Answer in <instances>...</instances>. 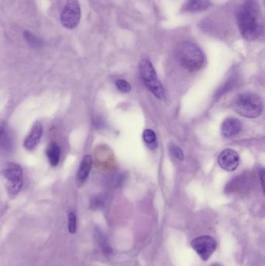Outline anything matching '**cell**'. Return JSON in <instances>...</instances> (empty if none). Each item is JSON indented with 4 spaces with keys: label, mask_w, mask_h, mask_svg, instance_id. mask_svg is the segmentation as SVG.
Masks as SVG:
<instances>
[{
    "label": "cell",
    "mask_w": 265,
    "mask_h": 266,
    "mask_svg": "<svg viewBox=\"0 0 265 266\" xmlns=\"http://www.w3.org/2000/svg\"><path fill=\"white\" fill-rule=\"evenodd\" d=\"M238 26L242 36L247 41H254L262 31L261 15L255 0H246L237 14Z\"/></svg>",
    "instance_id": "cell-1"
},
{
    "label": "cell",
    "mask_w": 265,
    "mask_h": 266,
    "mask_svg": "<svg viewBox=\"0 0 265 266\" xmlns=\"http://www.w3.org/2000/svg\"><path fill=\"white\" fill-rule=\"evenodd\" d=\"M176 57L181 65L192 72L202 69L205 63V55L202 50L192 42L180 44L176 49Z\"/></svg>",
    "instance_id": "cell-2"
},
{
    "label": "cell",
    "mask_w": 265,
    "mask_h": 266,
    "mask_svg": "<svg viewBox=\"0 0 265 266\" xmlns=\"http://www.w3.org/2000/svg\"><path fill=\"white\" fill-rule=\"evenodd\" d=\"M233 109L243 117L255 119L263 112V102L260 97L254 94H240L234 100Z\"/></svg>",
    "instance_id": "cell-3"
},
{
    "label": "cell",
    "mask_w": 265,
    "mask_h": 266,
    "mask_svg": "<svg viewBox=\"0 0 265 266\" xmlns=\"http://www.w3.org/2000/svg\"><path fill=\"white\" fill-rule=\"evenodd\" d=\"M139 73L141 79L151 93L161 101L165 99V91L158 79L156 70L152 62L147 58H142L139 62Z\"/></svg>",
    "instance_id": "cell-4"
},
{
    "label": "cell",
    "mask_w": 265,
    "mask_h": 266,
    "mask_svg": "<svg viewBox=\"0 0 265 266\" xmlns=\"http://www.w3.org/2000/svg\"><path fill=\"white\" fill-rule=\"evenodd\" d=\"M3 174L7 181V190L11 196L20 193L23 186V169L19 164L13 162L6 163Z\"/></svg>",
    "instance_id": "cell-5"
},
{
    "label": "cell",
    "mask_w": 265,
    "mask_h": 266,
    "mask_svg": "<svg viewBox=\"0 0 265 266\" xmlns=\"http://www.w3.org/2000/svg\"><path fill=\"white\" fill-rule=\"evenodd\" d=\"M80 18V6L78 0H67L60 17L62 26L66 29H74L78 26Z\"/></svg>",
    "instance_id": "cell-6"
},
{
    "label": "cell",
    "mask_w": 265,
    "mask_h": 266,
    "mask_svg": "<svg viewBox=\"0 0 265 266\" xmlns=\"http://www.w3.org/2000/svg\"><path fill=\"white\" fill-rule=\"evenodd\" d=\"M191 245L197 254L200 256L203 261H206L210 258L217 247V242L213 237L205 235L193 239Z\"/></svg>",
    "instance_id": "cell-7"
},
{
    "label": "cell",
    "mask_w": 265,
    "mask_h": 266,
    "mask_svg": "<svg viewBox=\"0 0 265 266\" xmlns=\"http://www.w3.org/2000/svg\"><path fill=\"white\" fill-rule=\"evenodd\" d=\"M218 163L221 168L226 171H233L239 164V156L235 150L226 149L219 154Z\"/></svg>",
    "instance_id": "cell-8"
},
{
    "label": "cell",
    "mask_w": 265,
    "mask_h": 266,
    "mask_svg": "<svg viewBox=\"0 0 265 266\" xmlns=\"http://www.w3.org/2000/svg\"><path fill=\"white\" fill-rule=\"evenodd\" d=\"M42 132L43 127L41 122H35L28 133V136L24 139V147L29 151L35 149L41 140Z\"/></svg>",
    "instance_id": "cell-9"
},
{
    "label": "cell",
    "mask_w": 265,
    "mask_h": 266,
    "mask_svg": "<svg viewBox=\"0 0 265 266\" xmlns=\"http://www.w3.org/2000/svg\"><path fill=\"white\" fill-rule=\"evenodd\" d=\"M242 130V123L238 119L230 118L225 120L221 127L222 136L226 138L233 137Z\"/></svg>",
    "instance_id": "cell-10"
},
{
    "label": "cell",
    "mask_w": 265,
    "mask_h": 266,
    "mask_svg": "<svg viewBox=\"0 0 265 266\" xmlns=\"http://www.w3.org/2000/svg\"><path fill=\"white\" fill-rule=\"evenodd\" d=\"M91 167H92V157L90 155H85L82 158L79 170L77 172V182L79 185L83 184L88 179Z\"/></svg>",
    "instance_id": "cell-11"
},
{
    "label": "cell",
    "mask_w": 265,
    "mask_h": 266,
    "mask_svg": "<svg viewBox=\"0 0 265 266\" xmlns=\"http://www.w3.org/2000/svg\"><path fill=\"white\" fill-rule=\"evenodd\" d=\"M0 143L1 148L5 152H11L13 148V139L7 126L4 123L1 124L0 128Z\"/></svg>",
    "instance_id": "cell-12"
},
{
    "label": "cell",
    "mask_w": 265,
    "mask_h": 266,
    "mask_svg": "<svg viewBox=\"0 0 265 266\" xmlns=\"http://www.w3.org/2000/svg\"><path fill=\"white\" fill-rule=\"evenodd\" d=\"M209 6L208 0H188L184 10L188 12H201L207 10Z\"/></svg>",
    "instance_id": "cell-13"
},
{
    "label": "cell",
    "mask_w": 265,
    "mask_h": 266,
    "mask_svg": "<svg viewBox=\"0 0 265 266\" xmlns=\"http://www.w3.org/2000/svg\"><path fill=\"white\" fill-rule=\"evenodd\" d=\"M47 157L50 164L55 167L59 163L60 155H61V149L57 143H51L48 146L46 150Z\"/></svg>",
    "instance_id": "cell-14"
},
{
    "label": "cell",
    "mask_w": 265,
    "mask_h": 266,
    "mask_svg": "<svg viewBox=\"0 0 265 266\" xmlns=\"http://www.w3.org/2000/svg\"><path fill=\"white\" fill-rule=\"evenodd\" d=\"M95 238H96L98 244L101 247L103 253L105 255H111L113 253V250H112L111 246H110L108 238H107L105 234L101 230H97L95 231Z\"/></svg>",
    "instance_id": "cell-15"
},
{
    "label": "cell",
    "mask_w": 265,
    "mask_h": 266,
    "mask_svg": "<svg viewBox=\"0 0 265 266\" xmlns=\"http://www.w3.org/2000/svg\"><path fill=\"white\" fill-rule=\"evenodd\" d=\"M144 141L147 143L149 147L154 149L156 147V135L152 129H145L142 135Z\"/></svg>",
    "instance_id": "cell-16"
},
{
    "label": "cell",
    "mask_w": 265,
    "mask_h": 266,
    "mask_svg": "<svg viewBox=\"0 0 265 266\" xmlns=\"http://www.w3.org/2000/svg\"><path fill=\"white\" fill-rule=\"evenodd\" d=\"M68 229L69 233L72 234H75L77 230L76 215L74 212H69L68 214Z\"/></svg>",
    "instance_id": "cell-17"
},
{
    "label": "cell",
    "mask_w": 265,
    "mask_h": 266,
    "mask_svg": "<svg viewBox=\"0 0 265 266\" xmlns=\"http://www.w3.org/2000/svg\"><path fill=\"white\" fill-rule=\"evenodd\" d=\"M117 89L122 93H129L132 91V86L125 79H118L115 82Z\"/></svg>",
    "instance_id": "cell-18"
},
{
    "label": "cell",
    "mask_w": 265,
    "mask_h": 266,
    "mask_svg": "<svg viewBox=\"0 0 265 266\" xmlns=\"http://www.w3.org/2000/svg\"><path fill=\"white\" fill-rule=\"evenodd\" d=\"M24 38L27 40L28 44L31 45L33 47H40L41 45V41L39 38H37L36 36H34L33 34L28 32V31H26L24 33Z\"/></svg>",
    "instance_id": "cell-19"
},
{
    "label": "cell",
    "mask_w": 265,
    "mask_h": 266,
    "mask_svg": "<svg viewBox=\"0 0 265 266\" xmlns=\"http://www.w3.org/2000/svg\"><path fill=\"white\" fill-rule=\"evenodd\" d=\"M105 198L103 195L94 196L91 200V206L92 209H99L102 207L105 203Z\"/></svg>",
    "instance_id": "cell-20"
},
{
    "label": "cell",
    "mask_w": 265,
    "mask_h": 266,
    "mask_svg": "<svg viewBox=\"0 0 265 266\" xmlns=\"http://www.w3.org/2000/svg\"><path fill=\"white\" fill-rule=\"evenodd\" d=\"M169 152L171 154L173 155L178 160H183L185 159V155L181 148L178 147L176 145H171L169 146Z\"/></svg>",
    "instance_id": "cell-21"
},
{
    "label": "cell",
    "mask_w": 265,
    "mask_h": 266,
    "mask_svg": "<svg viewBox=\"0 0 265 266\" xmlns=\"http://www.w3.org/2000/svg\"><path fill=\"white\" fill-rule=\"evenodd\" d=\"M259 178H260V184H261L262 190L265 196V168L260 169L259 171Z\"/></svg>",
    "instance_id": "cell-22"
},
{
    "label": "cell",
    "mask_w": 265,
    "mask_h": 266,
    "mask_svg": "<svg viewBox=\"0 0 265 266\" xmlns=\"http://www.w3.org/2000/svg\"><path fill=\"white\" fill-rule=\"evenodd\" d=\"M211 266H222V265H221V264H217V263H216V264H212V265Z\"/></svg>",
    "instance_id": "cell-23"
}]
</instances>
